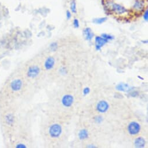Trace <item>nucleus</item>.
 <instances>
[{
  "label": "nucleus",
  "mask_w": 148,
  "mask_h": 148,
  "mask_svg": "<svg viewBox=\"0 0 148 148\" xmlns=\"http://www.w3.org/2000/svg\"><path fill=\"white\" fill-rule=\"evenodd\" d=\"M49 47H50V48L52 50V51L55 52V51H56V49L58 48V44L56 42H53L50 44Z\"/></svg>",
  "instance_id": "obj_19"
},
{
  "label": "nucleus",
  "mask_w": 148,
  "mask_h": 148,
  "mask_svg": "<svg viewBox=\"0 0 148 148\" xmlns=\"http://www.w3.org/2000/svg\"><path fill=\"white\" fill-rule=\"evenodd\" d=\"M103 119L101 116H95V117L94 118V120L97 123H102L103 121Z\"/></svg>",
  "instance_id": "obj_20"
},
{
  "label": "nucleus",
  "mask_w": 148,
  "mask_h": 148,
  "mask_svg": "<svg viewBox=\"0 0 148 148\" xmlns=\"http://www.w3.org/2000/svg\"><path fill=\"white\" fill-rule=\"evenodd\" d=\"M108 20L106 17H101L98 18H95L92 21V22L96 25H101L105 23Z\"/></svg>",
  "instance_id": "obj_15"
},
{
  "label": "nucleus",
  "mask_w": 148,
  "mask_h": 148,
  "mask_svg": "<svg viewBox=\"0 0 148 148\" xmlns=\"http://www.w3.org/2000/svg\"><path fill=\"white\" fill-rule=\"evenodd\" d=\"M143 18L145 21H147V20H148V11H147V10H146L144 11V13L143 15Z\"/></svg>",
  "instance_id": "obj_22"
},
{
  "label": "nucleus",
  "mask_w": 148,
  "mask_h": 148,
  "mask_svg": "<svg viewBox=\"0 0 148 148\" xmlns=\"http://www.w3.org/2000/svg\"><path fill=\"white\" fill-rule=\"evenodd\" d=\"M22 86L23 83L21 79H15L11 83L10 87L14 91H19L21 90Z\"/></svg>",
  "instance_id": "obj_9"
},
{
  "label": "nucleus",
  "mask_w": 148,
  "mask_h": 148,
  "mask_svg": "<svg viewBox=\"0 0 148 148\" xmlns=\"http://www.w3.org/2000/svg\"><path fill=\"white\" fill-rule=\"evenodd\" d=\"M16 148H26V146L23 143H19L16 146Z\"/></svg>",
  "instance_id": "obj_26"
},
{
  "label": "nucleus",
  "mask_w": 148,
  "mask_h": 148,
  "mask_svg": "<svg viewBox=\"0 0 148 148\" xmlns=\"http://www.w3.org/2000/svg\"><path fill=\"white\" fill-rule=\"evenodd\" d=\"M145 8V1L144 0H136L135 1L132 8L136 12H142Z\"/></svg>",
  "instance_id": "obj_7"
},
{
  "label": "nucleus",
  "mask_w": 148,
  "mask_h": 148,
  "mask_svg": "<svg viewBox=\"0 0 148 148\" xmlns=\"http://www.w3.org/2000/svg\"><path fill=\"white\" fill-rule=\"evenodd\" d=\"M134 144L136 147H138V148L143 147L145 146L146 140L142 137H138L135 139L134 142Z\"/></svg>",
  "instance_id": "obj_13"
},
{
  "label": "nucleus",
  "mask_w": 148,
  "mask_h": 148,
  "mask_svg": "<svg viewBox=\"0 0 148 148\" xmlns=\"http://www.w3.org/2000/svg\"><path fill=\"white\" fill-rule=\"evenodd\" d=\"M62 132V128L60 124H53L49 128V134L52 138H56L60 136Z\"/></svg>",
  "instance_id": "obj_2"
},
{
  "label": "nucleus",
  "mask_w": 148,
  "mask_h": 148,
  "mask_svg": "<svg viewBox=\"0 0 148 148\" xmlns=\"http://www.w3.org/2000/svg\"><path fill=\"white\" fill-rule=\"evenodd\" d=\"M61 102L63 106L66 108H69L71 106L74 102V97L69 94L65 95L62 98Z\"/></svg>",
  "instance_id": "obj_5"
},
{
  "label": "nucleus",
  "mask_w": 148,
  "mask_h": 148,
  "mask_svg": "<svg viewBox=\"0 0 148 148\" xmlns=\"http://www.w3.org/2000/svg\"><path fill=\"white\" fill-rule=\"evenodd\" d=\"M138 95V92L137 91H133L130 93V96L132 97H136Z\"/></svg>",
  "instance_id": "obj_25"
},
{
  "label": "nucleus",
  "mask_w": 148,
  "mask_h": 148,
  "mask_svg": "<svg viewBox=\"0 0 148 148\" xmlns=\"http://www.w3.org/2000/svg\"><path fill=\"white\" fill-rule=\"evenodd\" d=\"M116 88L117 90L120 91H123V92H129L131 91L134 87H132L130 86L127 84H124V83H120L118 85L116 86Z\"/></svg>",
  "instance_id": "obj_10"
},
{
  "label": "nucleus",
  "mask_w": 148,
  "mask_h": 148,
  "mask_svg": "<svg viewBox=\"0 0 148 148\" xmlns=\"http://www.w3.org/2000/svg\"><path fill=\"white\" fill-rule=\"evenodd\" d=\"M87 147H89V148H95V147H97V146H95V145H88L87 146Z\"/></svg>",
  "instance_id": "obj_27"
},
{
  "label": "nucleus",
  "mask_w": 148,
  "mask_h": 148,
  "mask_svg": "<svg viewBox=\"0 0 148 148\" xmlns=\"http://www.w3.org/2000/svg\"><path fill=\"white\" fill-rule=\"evenodd\" d=\"M73 24V26H74V27L76 28V29L79 28V26H80L79 21V20H78L77 19H74Z\"/></svg>",
  "instance_id": "obj_21"
},
{
  "label": "nucleus",
  "mask_w": 148,
  "mask_h": 148,
  "mask_svg": "<svg viewBox=\"0 0 148 148\" xmlns=\"http://www.w3.org/2000/svg\"><path fill=\"white\" fill-rule=\"evenodd\" d=\"M138 79H141L142 80H144V79H143V77H140V76H138Z\"/></svg>",
  "instance_id": "obj_28"
},
{
  "label": "nucleus",
  "mask_w": 148,
  "mask_h": 148,
  "mask_svg": "<svg viewBox=\"0 0 148 148\" xmlns=\"http://www.w3.org/2000/svg\"><path fill=\"white\" fill-rule=\"evenodd\" d=\"M142 42L143 43H147V40H146V41H142Z\"/></svg>",
  "instance_id": "obj_29"
},
{
  "label": "nucleus",
  "mask_w": 148,
  "mask_h": 148,
  "mask_svg": "<svg viewBox=\"0 0 148 148\" xmlns=\"http://www.w3.org/2000/svg\"><path fill=\"white\" fill-rule=\"evenodd\" d=\"M55 63V59L52 56H49L46 59L45 62V63H44L45 68L46 69V70H49L53 67Z\"/></svg>",
  "instance_id": "obj_11"
},
{
  "label": "nucleus",
  "mask_w": 148,
  "mask_h": 148,
  "mask_svg": "<svg viewBox=\"0 0 148 148\" xmlns=\"http://www.w3.org/2000/svg\"><path fill=\"white\" fill-rule=\"evenodd\" d=\"M88 132L86 129H82L79 133V138L80 140H84L88 138Z\"/></svg>",
  "instance_id": "obj_14"
},
{
  "label": "nucleus",
  "mask_w": 148,
  "mask_h": 148,
  "mask_svg": "<svg viewBox=\"0 0 148 148\" xmlns=\"http://www.w3.org/2000/svg\"><path fill=\"white\" fill-rule=\"evenodd\" d=\"M95 42L96 50L99 51L101 50L102 47H103L107 42H108V41L103 38L101 36H96L95 38Z\"/></svg>",
  "instance_id": "obj_8"
},
{
  "label": "nucleus",
  "mask_w": 148,
  "mask_h": 148,
  "mask_svg": "<svg viewBox=\"0 0 148 148\" xmlns=\"http://www.w3.org/2000/svg\"><path fill=\"white\" fill-rule=\"evenodd\" d=\"M40 72V69L38 66H32L27 70V76L29 77L34 79L36 77Z\"/></svg>",
  "instance_id": "obj_4"
},
{
  "label": "nucleus",
  "mask_w": 148,
  "mask_h": 148,
  "mask_svg": "<svg viewBox=\"0 0 148 148\" xmlns=\"http://www.w3.org/2000/svg\"><path fill=\"white\" fill-rule=\"evenodd\" d=\"M90 92V88L89 87H86L83 90V94L84 95H88Z\"/></svg>",
  "instance_id": "obj_23"
},
{
  "label": "nucleus",
  "mask_w": 148,
  "mask_h": 148,
  "mask_svg": "<svg viewBox=\"0 0 148 148\" xmlns=\"http://www.w3.org/2000/svg\"><path fill=\"white\" fill-rule=\"evenodd\" d=\"M101 37H103V38L106 39L108 41L109 40H112L114 39V36H113L112 35L110 34H106V33H103L101 34Z\"/></svg>",
  "instance_id": "obj_18"
},
{
  "label": "nucleus",
  "mask_w": 148,
  "mask_h": 148,
  "mask_svg": "<svg viewBox=\"0 0 148 148\" xmlns=\"http://www.w3.org/2000/svg\"><path fill=\"white\" fill-rule=\"evenodd\" d=\"M70 10H71V11L74 14L77 12L76 3L75 0H73V1L70 3Z\"/></svg>",
  "instance_id": "obj_17"
},
{
  "label": "nucleus",
  "mask_w": 148,
  "mask_h": 148,
  "mask_svg": "<svg viewBox=\"0 0 148 148\" xmlns=\"http://www.w3.org/2000/svg\"><path fill=\"white\" fill-rule=\"evenodd\" d=\"M109 108V105L106 101H99L97 105V110L98 112L103 113L106 112Z\"/></svg>",
  "instance_id": "obj_6"
},
{
  "label": "nucleus",
  "mask_w": 148,
  "mask_h": 148,
  "mask_svg": "<svg viewBox=\"0 0 148 148\" xmlns=\"http://www.w3.org/2000/svg\"><path fill=\"white\" fill-rule=\"evenodd\" d=\"M105 5L107 10L117 15H121L128 12V10L122 5L114 3L113 1H107Z\"/></svg>",
  "instance_id": "obj_1"
},
{
  "label": "nucleus",
  "mask_w": 148,
  "mask_h": 148,
  "mask_svg": "<svg viewBox=\"0 0 148 148\" xmlns=\"http://www.w3.org/2000/svg\"><path fill=\"white\" fill-rule=\"evenodd\" d=\"M128 132L131 135H137L140 130V124L136 121L131 122L128 125Z\"/></svg>",
  "instance_id": "obj_3"
},
{
  "label": "nucleus",
  "mask_w": 148,
  "mask_h": 148,
  "mask_svg": "<svg viewBox=\"0 0 148 148\" xmlns=\"http://www.w3.org/2000/svg\"><path fill=\"white\" fill-rule=\"evenodd\" d=\"M14 122V116L12 114H9L6 116V123L8 125H12Z\"/></svg>",
  "instance_id": "obj_16"
},
{
  "label": "nucleus",
  "mask_w": 148,
  "mask_h": 148,
  "mask_svg": "<svg viewBox=\"0 0 148 148\" xmlns=\"http://www.w3.org/2000/svg\"><path fill=\"white\" fill-rule=\"evenodd\" d=\"M83 34L87 41H91L94 36V33L90 27H87L83 30Z\"/></svg>",
  "instance_id": "obj_12"
},
{
  "label": "nucleus",
  "mask_w": 148,
  "mask_h": 148,
  "mask_svg": "<svg viewBox=\"0 0 148 148\" xmlns=\"http://www.w3.org/2000/svg\"><path fill=\"white\" fill-rule=\"evenodd\" d=\"M66 16L67 19L69 20L71 18V12L69 11H67L66 13Z\"/></svg>",
  "instance_id": "obj_24"
}]
</instances>
